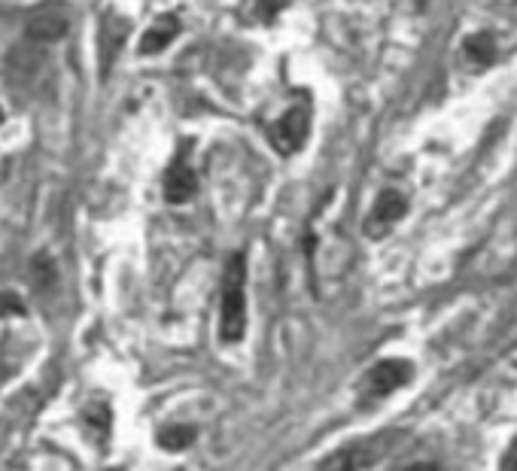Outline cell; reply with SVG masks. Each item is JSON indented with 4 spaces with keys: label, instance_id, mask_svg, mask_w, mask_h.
<instances>
[{
    "label": "cell",
    "instance_id": "obj_1",
    "mask_svg": "<svg viewBox=\"0 0 517 471\" xmlns=\"http://www.w3.org/2000/svg\"><path fill=\"white\" fill-rule=\"evenodd\" d=\"M247 259L235 253L225 265L223 292H219V338L225 344H238L247 334Z\"/></svg>",
    "mask_w": 517,
    "mask_h": 471
},
{
    "label": "cell",
    "instance_id": "obj_2",
    "mask_svg": "<svg viewBox=\"0 0 517 471\" xmlns=\"http://www.w3.org/2000/svg\"><path fill=\"white\" fill-rule=\"evenodd\" d=\"M393 441H396V432L353 441V444L338 447V451H332L325 459L317 462L314 471H363L368 466H374L378 459H384L387 451L393 447Z\"/></svg>",
    "mask_w": 517,
    "mask_h": 471
},
{
    "label": "cell",
    "instance_id": "obj_3",
    "mask_svg": "<svg viewBox=\"0 0 517 471\" xmlns=\"http://www.w3.org/2000/svg\"><path fill=\"white\" fill-rule=\"evenodd\" d=\"M308 134H310V110L308 104H299V106H289L278 122L271 125L268 140H271V146L280 155H293L308 144Z\"/></svg>",
    "mask_w": 517,
    "mask_h": 471
},
{
    "label": "cell",
    "instance_id": "obj_4",
    "mask_svg": "<svg viewBox=\"0 0 517 471\" xmlns=\"http://www.w3.org/2000/svg\"><path fill=\"white\" fill-rule=\"evenodd\" d=\"M411 377H414V365H411V362L384 359L365 374L363 396L365 398H387L389 392H396V389L405 387V383H411Z\"/></svg>",
    "mask_w": 517,
    "mask_h": 471
},
{
    "label": "cell",
    "instance_id": "obj_5",
    "mask_svg": "<svg viewBox=\"0 0 517 471\" xmlns=\"http://www.w3.org/2000/svg\"><path fill=\"white\" fill-rule=\"evenodd\" d=\"M408 213V201L399 195L396 189H387V192H380L378 195V201L372 204V210H368V216H365V234L368 238H384V234L393 228L396 223H399L402 216Z\"/></svg>",
    "mask_w": 517,
    "mask_h": 471
},
{
    "label": "cell",
    "instance_id": "obj_6",
    "mask_svg": "<svg viewBox=\"0 0 517 471\" xmlns=\"http://www.w3.org/2000/svg\"><path fill=\"white\" fill-rule=\"evenodd\" d=\"M67 34V16L59 10H40L27 19L25 37L31 43H55Z\"/></svg>",
    "mask_w": 517,
    "mask_h": 471
},
{
    "label": "cell",
    "instance_id": "obj_7",
    "mask_svg": "<svg viewBox=\"0 0 517 471\" xmlns=\"http://www.w3.org/2000/svg\"><path fill=\"white\" fill-rule=\"evenodd\" d=\"M195 192H198L195 170L189 168L183 159H176L165 174V198L171 204H186V201H192L195 198Z\"/></svg>",
    "mask_w": 517,
    "mask_h": 471
},
{
    "label": "cell",
    "instance_id": "obj_8",
    "mask_svg": "<svg viewBox=\"0 0 517 471\" xmlns=\"http://www.w3.org/2000/svg\"><path fill=\"white\" fill-rule=\"evenodd\" d=\"M176 31H180V21H176L174 16H161L150 31L144 34V40H140V52L144 55L165 52V49L171 46V40L176 37Z\"/></svg>",
    "mask_w": 517,
    "mask_h": 471
},
{
    "label": "cell",
    "instance_id": "obj_9",
    "mask_svg": "<svg viewBox=\"0 0 517 471\" xmlns=\"http://www.w3.org/2000/svg\"><path fill=\"white\" fill-rule=\"evenodd\" d=\"M125 34H129V21H122L116 12H107V16L101 19V61H104V70L110 67L113 55H116V49L122 46Z\"/></svg>",
    "mask_w": 517,
    "mask_h": 471
},
{
    "label": "cell",
    "instance_id": "obj_10",
    "mask_svg": "<svg viewBox=\"0 0 517 471\" xmlns=\"http://www.w3.org/2000/svg\"><path fill=\"white\" fill-rule=\"evenodd\" d=\"M195 438H198L195 426H168V429L159 432V447H165V451H186V447H192Z\"/></svg>",
    "mask_w": 517,
    "mask_h": 471
},
{
    "label": "cell",
    "instance_id": "obj_11",
    "mask_svg": "<svg viewBox=\"0 0 517 471\" xmlns=\"http://www.w3.org/2000/svg\"><path fill=\"white\" fill-rule=\"evenodd\" d=\"M466 55L478 64H490L496 55V43L490 34H474V37L466 40Z\"/></svg>",
    "mask_w": 517,
    "mask_h": 471
},
{
    "label": "cell",
    "instance_id": "obj_12",
    "mask_svg": "<svg viewBox=\"0 0 517 471\" xmlns=\"http://www.w3.org/2000/svg\"><path fill=\"white\" fill-rule=\"evenodd\" d=\"M286 4H289V0H244V12H247V16H253V19L271 21L274 16H280Z\"/></svg>",
    "mask_w": 517,
    "mask_h": 471
},
{
    "label": "cell",
    "instance_id": "obj_13",
    "mask_svg": "<svg viewBox=\"0 0 517 471\" xmlns=\"http://www.w3.org/2000/svg\"><path fill=\"white\" fill-rule=\"evenodd\" d=\"M22 302H19V295H12V292H6V295H0V313H22Z\"/></svg>",
    "mask_w": 517,
    "mask_h": 471
},
{
    "label": "cell",
    "instance_id": "obj_14",
    "mask_svg": "<svg viewBox=\"0 0 517 471\" xmlns=\"http://www.w3.org/2000/svg\"><path fill=\"white\" fill-rule=\"evenodd\" d=\"M502 471H517V441L512 447H508V453L502 456V466H499Z\"/></svg>",
    "mask_w": 517,
    "mask_h": 471
},
{
    "label": "cell",
    "instance_id": "obj_15",
    "mask_svg": "<svg viewBox=\"0 0 517 471\" xmlns=\"http://www.w3.org/2000/svg\"><path fill=\"white\" fill-rule=\"evenodd\" d=\"M396 471H444L442 466H435V462H411L405 468H396Z\"/></svg>",
    "mask_w": 517,
    "mask_h": 471
},
{
    "label": "cell",
    "instance_id": "obj_16",
    "mask_svg": "<svg viewBox=\"0 0 517 471\" xmlns=\"http://www.w3.org/2000/svg\"><path fill=\"white\" fill-rule=\"evenodd\" d=\"M0 122H4V110H0Z\"/></svg>",
    "mask_w": 517,
    "mask_h": 471
}]
</instances>
